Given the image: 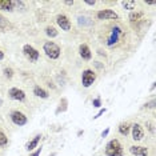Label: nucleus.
Instances as JSON below:
<instances>
[{"label": "nucleus", "mask_w": 156, "mask_h": 156, "mask_svg": "<svg viewBox=\"0 0 156 156\" xmlns=\"http://www.w3.org/2000/svg\"><path fill=\"white\" fill-rule=\"evenodd\" d=\"M104 154L107 156H124L123 147L120 144V141L118 139H112L111 141H108L107 145H105Z\"/></svg>", "instance_id": "f257e3e1"}, {"label": "nucleus", "mask_w": 156, "mask_h": 156, "mask_svg": "<svg viewBox=\"0 0 156 156\" xmlns=\"http://www.w3.org/2000/svg\"><path fill=\"white\" fill-rule=\"evenodd\" d=\"M43 51L44 54L48 56L51 60H56L60 58V54H62V51H60V47L54 41H45L44 45H43Z\"/></svg>", "instance_id": "f03ea898"}, {"label": "nucleus", "mask_w": 156, "mask_h": 156, "mask_svg": "<svg viewBox=\"0 0 156 156\" xmlns=\"http://www.w3.org/2000/svg\"><path fill=\"white\" fill-rule=\"evenodd\" d=\"M23 54L24 56L30 60L31 63H36L39 58H40V54H39V51L37 49H35L32 45H30V44H26L23 47Z\"/></svg>", "instance_id": "7ed1b4c3"}, {"label": "nucleus", "mask_w": 156, "mask_h": 156, "mask_svg": "<svg viewBox=\"0 0 156 156\" xmlns=\"http://www.w3.org/2000/svg\"><path fill=\"white\" fill-rule=\"evenodd\" d=\"M95 80H96V73L92 69L83 71V73H81V84H83V87H86V88L91 87Z\"/></svg>", "instance_id": "20e7f679"}, {"label": "nucleus", "mask_w": 156, "mask_h": 156, "mask_svg": "<svg viewBox=\"0 0 156 156\" xmlns=\"http://www.w3.org/2000/svg\"><path fill=\"white\" fill-rule=\"evenodd\" d=\"M9 118H11V122L15 124V126H19V127H23L28 123V118L20 111H12Z\"/></svg>", "instance_id": "39448f33"}, {"label": "nucleus", "mask_w": 156, "mask_h": 156, "mask_svg": "<svg viewBox=\"0 0 156 156\" xmlns=\"http://www.w3.org/2000/svg\"><path fill=\"white\" fill-rule=\"evenodd\" d=\"M96 17L99 20H116L119 19V15L112 9H100L96 13Z\"/></svg>", "instance_id": "423d86ee"}, {"label": "nucleus", "mask_w": 156, "mask_h": 156, "mask_svg": "<svg viewBox=\"0 0 156 156\" xmlns=\"http://www.w3.org/2000/svg\"><path fill=\"white\" fill-rule=\"evenodd\" d=\"M8 96L12 99V100H17V101H24L26 100V92L23 90H19V88L13 87L8 91Z\"/></svg>", "instance_id": "0eeeda50"}, {"label": "nucleus", "mask_w": 156, "mask_h": 156, "mask_svg": "<svg viewBox=\"0 0 156 156\" xmlns=\"http://www.w3.org/2000/svg\"><path fill=\"white\" fill-rule=\"evenodd\" d=\"M56 23H58V26L62 28L63 31L71 30V20L66 15H58V17H56Z\"/></svg>", "instance_id": "6e6552de"}, {"label": "nucleus", "mask_w": 156, "mask_h": 156, "mask_svg": "<svg viewBox=\"0 0 156 156\" xmlns=\"http://www.w3.org/2000/svg\"><path fill=\"white\" fill-rule=\"evenodd\" d=\"M132 139L135 141H140V140H143V137H144V131L143 128H141V126L140 124H137V123H135L132 127Z\"/></svg>", "instance_id": "1a4fd4ad"}, {"label": "nucleus", "mask_w": 156, "mask_h": 156, "mask_svg": "<svg viewBox=\"0 0 156 156\" xmlns=\"http://www.w3.org/2000/svg\"><path fill=\"white\" fill-rule=\"evenodd\" d=\"M120 35H122V28H120V27L112 28V31H111V36H109L108 41H107V44H108V45H113L115 43H118V40L120 39Z\"/></svg>", "instance_id": "9d476101"}, {"label": "nucleus", "mask_w": 156, "mask_h": 156, "mask_svg": "<svg viewBox=\"0 0 156 156\" xmlns=\"http://www.w3.org/2000/svg\"><path fill=\"white\" fill-rule=\"evenodd\" d=\"M129 152L133 156H148V148L141 145H132L129 147Z\"/></svg>", "instance_id": "9b49d317"}, {"label": "nucleus", "mask_w": 156, "mask_h": 156, "mask_svg": "<svg viewBox=\"0 0 156 156\" xmlns=\"http://www.w3.org/2000/svg\"><path fill=\"white\" fill-rule=\"evenodd\" d=\"M79 52H80V56L84 60H91L92 59V52H91V49L87 44H80Z\"/></svg>", "instance_id": "f8f14e48"}, {"label": "nucleus", "mask_w": 156, "mask_h": 156, "mask_svg": "<svg viewBox=\"0 0 156 156\" xmlns=\"http://www.w3.org/2000/svg\"><path fill=\"white\" fill-rule=\"evenodd\" d=\"M15 5L16 2H12V0H0V9L2 11H12Z\"/></svg>", "instance_id": "ddd939ff"}, {"label": "nucleus", "mask_w": 156, "mask_h": 156, "mask_svg": "<svg viewBox=\"0 0 156 156\" xmlns=\"http://www.w3.org/2000/svg\"><path fill=\"white\" fill-rule=\"evenodd\" d=\"M34 95L37 96V98H40V99H48V96H49L48 92L45 90H43L40 86H36L34 88Z\"/></svg>", "instance_id": "4468645a"}, {"label": "nucleus", "mask_w": 156, "mask_h": 156, "mask_svg": "<svg viewBox=\"0 0 156 156\" xmlns=\"http://www.w3.org/2000/svg\"><path fill=\"white\" fill-rule=\"evenodd\" d=\"M40 139H41V135H36V136H35L34 139L26 145V150L27 151H32L34 148H36L37 144H39V141H40Z\"/></svg>", "instance_id": "2eb2a0df"}, {"label": "nucleus", "mask_w": 156, "mask_h": 156, "mask_svg": "<svg viewBox=\"0 0 156 156\" xmlns=\"http://www.w3.org/2000/svg\"><path fill=\"white\" fill-rule=\"evenodd\" d=\"M8 28H9V22L7 20V17L0 15V32H5Z\"/></svg>", "instance_id": "dca6fc26"}, {"label": "nucleus", "mask_w": 156, "mask_h": 156, "mask_svg": "<svg viewBox=\"0 0 156 156\" xmlns=\"http://www.w3.org/2000/svg\"><path fill=\"white\" fill-rule=\"evenodd\" d=\"M129 129H131V127L128 123H122L119 126V132H120V135H123V136H127V135L129 133Z\"/></svg>", "instance_id": "f3484780"}, {"label": "nucleus", "mask_w": 156, "mask_h": 156, "mask_svg": "<svg viewBox=\"0 0 156 156\" xmlns=\"http://www.w3.org/2000/svg\"><path fill=\"white\" fill-rule=\"evenodd\" d=\"M45 34H47V36H49V37H56L59 35V32L56 31L55 27H47L45 28Z\"/></svg>", "instance_id": "a211bd4d"}, {"label": "nucleus", "mask_w": 156, "mask_h": 156, "mask_svg": "<svg viewBox=\"0 0 156 156\" xmlns=\"http://www.w3.org/2000/svg\"><path fill=\"white\" fill-rule=\"evenodd\" d=\"M7 144H8V137H7V135L0 129V147H5Z\"/></svg>", "instance_id": "6ab92c4d"}, {"label": "nucleus", "mask_w": 156, "mask_h": 156, "mask_svg": "<svg viewBox=\"0 0 156 156\" xmlns=\"http://www.w3.org/2000/svg\"><path fill=\"white\" fill-rule=\"evenodd\" d=\"M122 5L126 9H135V7H136V2H122Z\"/></svg>", "instance_id": "aec40b11"}, {"label": "nucleus", "mask_w": 156, "mask_h": 156, "mask_svg": "<svg viewBox=\"0 0 156 156\" xmlns=\"http://www.w3.org/2000/svg\"><path fill=\"white\" fill-rule=\"evenodd\" d=\"M4 76L7 79H11L13 76V69L12 68H4Z\"/></svg>", "instance_id": "412c9836"}, {"label": "nucleus", "mask_w": 156, "mask_h": 156, "mask_svg": "<svg viewBox=\"0 0 156 156\" xmlns=\"http://www.w3.org/2000/svg\"><path fill=\"white\" fill-rule=\"evenodd\" d=\"M140 17H141V13L140 12H132V13H131V15H129V20H132V22H133V20H137V19H140Z\"/></svg>", "instance_id": "4be33fe9"}, {"label": "nucleus", "mask_w": 156, "mask_h": 156, "mask_svg": "<svg viewBox=\"0 0 156 156\" xmlns=\"http://www.w3.org/2000/svg\"><path fill=\"white\" fill-rule=\"evenodd\" d=\"M92 104H94V107H96V108H99V107H100V104H101V101H100V99H95V100L94 101H92Z\"/></svg>", "instance_id": "5701e85b"}, {"label": "nucleus", "mask_w": 156, "mask_h": 156, "mask_svg": "<svg viewBox=\"0 0 156 156\" xmlns=\"http://www.w3.org/2000/svg\"><path fill=\"white\" fill-rule=\"evenodd\" d=\"M145 126H147L148 128H150L151 132H154V124H152V123H147V124H145Z\"/></svg>", "instance_id": "b1692460"}, {"label": "nucleus", "mask_w": 156, "mask_h": 156, "mask_svg": "<svg viewBox=\"0 0 156 156\" xmlns=\"http://www.w3.org/2000/svg\"><path fill=\"white\" fill-rule=\"evenodd\" d=\"M108 132H109V128H107L105 131H103V132H101V137H105L108 135Z\"/></svg>", "instance_id": "393cba45"}, {"label": "nucleus", "mask_w": 156, "mask_h": 156, "mask_svg": "<svg viewBox=\"0 0 156 156\" xmlns=\"http://www.w3.org/2000/svg\"><path fill=\"white\" fill-rule=\"evenodd\" d=\"M104 112H105V108H103V109H100V112H99V113H98V115H96V116H95V119H96V118H99V116H101V115H103V113H104Z\"/></svg>", "instance_id": "a878e982"}, {"label": "nucleus", "mask_w": 156, "mask_h": 156, "mask_svg": "<svg viewBox=\"0 0 156 156\" xmlns=\"http://www.w3.org/2000/svg\"><path fill=\"white\" fill-rule=\"evenodd\" d=\"M40 152H41V148H39V150L36 152H34L32 156H40Z\"/></svg>", "instance_id": "bb28decb"}, {"label": "nucleus", "mask_w": 156, "mask_h": 156, "mask_svg": "<svg viewBox=\"0 0 156 156\" xmlns=\"http://www.w3.org/2000/svg\"><path fill=\"white\" fill-rule=\"evenodd\" d=\"M147 107H148V108H154V107H155V100H152L150 104H147Z\"/></svg>", "instance_id": "cd10ccee"}, {"label": "nucleus", "mask_w": 156, "mask_h": 156, "mask_svg": "<svg viewBox=\"0 0 156 156\" xmlns=\"http://www.w3.org/2000/svg\"><path fill=\"white\" fill-rule=\"evenodd\" d=\"M84 3H86V4H88V5H95V4H96V3H95V2H87V0H86V2H84Z\"/></svg>", "instance_id": "c85d7f7f"}, {"label": "nucleus", "mask_w": 156, "mask_h": 156, "mask_svg": "<svg viewBox=\"0 0 156 156\" xmlns=\"http://www.w3.org/2000/svg\"><path fill=\"white\" fill-rule=\"evenodd\" d=\"M3 59H4V52L0 49V60H3Z\"/></svg>", "instance_id": "c756f323"}, {"label": "nucleus", "mask_w": 156, "mask_h": 156, "mask_svg": "<svg viewBox=\"0 0 156 156\" xmlns=\"http://www.w3.org/2000/svg\"><path fill=\"white\" fill-rule=\"evenodd\" d=\"M66 4H67V5H72L73 2H66Z\"/></svg>", "instance_id": "7c9ffc66"}, {"label": "nucleus", "mask_w": 156, "mask_h": 156, "mask_svg": "<svg viewBox=\"0 0 156 156\" xmlns=\"http://www.w3.org/2000/svg\"><path fill=\"white\" fill-rule=\"evenodd\" d=\"M2 104H3V100H2V98H0V107H2Z\"/></svg>", "instance_id": "2f4dec72"}]
</instances>
